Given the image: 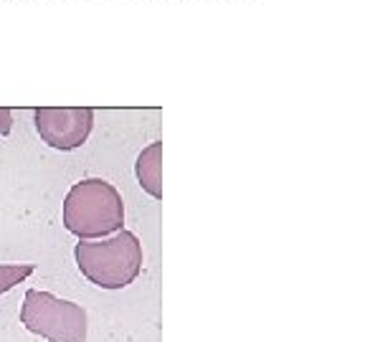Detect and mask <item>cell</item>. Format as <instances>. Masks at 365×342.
Listing matches in <instances>:
<instances>
[{
  "instance_id": "obj_2",
  "label": "cell",
  "mask_w": 365,
  "mask_h": 342,
  "mask_svg": "<svg viewBox=\"0 0 365 342\" xmlns=\"http://www.w3.org/2000/svg\"><path fill=\"white\" fill-rule=\"evenodd\" d=\"M79 271L99 289H125L143 271V244L132 231H117L104 239L74 246Z\"/></svg>"
},
{
  "instance_id": "obj_1",
  "label": "cell",
  "mask_w": 365,
  "mask_h": 342,
  "mask_svg": "<svg viewBox=\"0 0 365 342\" xmlns=\"http://www.w3.org/2000/svg\"><path fill=\"white\" fill-rule=\"evenodd\" d=\"M63 228L79 241L104 239L125 226V203L120 190L102 177H86L71 185L63 198Z\"/></svg>"
},
{
  "instance_id": "obj_6",
  "label": "cell",
  "mask_w": 365,
  "mask_h": 342,
  "mask_svg": "<svg viewBox=\"0 0 365 342\" xmlns=\"http://www.w3.org/2000/svg\"><path fill=\"white\" fill-rule=\"evenodd\" d=\"M34 264H0V294L11 291L34 274Z\"/></svg>"
},
{
  "instance_id": "obj_4",
  "label": "cell",
  "mask_w": 365,
  "mask_h": 342,
  "mask_svg": "<svg viewBox=\"0 0 365 342\" xmlns=\"http://www.w3.org/2000/svg\"><path fill=\"white\" fill-rule=\"evenodd\" d=\"M34 125L48 147L68 152L89 140L94 112L89 107H41L34 112Z\"/></svg>"
},
{
  "instance_id": "obj_3",
  "label": "cell",
  "mask_w": 365,
  "mask_h": 342,
  "mask_svg": "<svg viewBox=\"0 0 365 342\" xmlns=\"http://www.w3.org/2000/svg\"><path fill=\"white\" fill-rule=\"evenodd\" d=\"M21 325L48 342H86V309L51 291L29 289L21 307Z\"/></svg>"
},
{
  "instance_id": "obj_7",
  "label": "cell",
  "mask_w": 365,
  "mask_h": 342,
  "mask_svg": "<svg viewBox=\"0 0 365 342\" xmlns=\"http://www.w3.org/2000/svg\"><path fill=\"white\" fill-rule=\"evenodd\" d=\"M13 127V117H11V109H0V135H8Z\"/></svg>"
},
{
  "instance_id": "obj_5",
  "label": "cell",
  "mask_w": 365,
  "mask_h": 342,
  "mask_svg": "<svg viewBox=\"0 0 365 342\" xmlns=\"http://www.w3.org/2000/svg\"><path fill=\"white\" fill-rule=\"evenodd\" d=\"M135 175L140 188L155 200L163 198V142H150L137 155Z\"/></svg>"
}]
</instances>
